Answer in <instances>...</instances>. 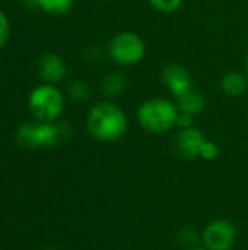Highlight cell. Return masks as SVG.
<instances>
[{
  "mask_svg": "<svg viewBox=\"0 0 248 250\" xmlns=\"http://www.w3.org/2000/svg\"><path fill=\"white\" fill-rule=\"evenodd\" d=\"M70 135V127L66 123L48 122H28L20 125L15 132V141L19 146L26 149L50 148Z\"/></svg>",
  "mask_w": 248,
  "mask_h": 250,
  "instance_id": "7a4b0ae2",
  "label": "cell"
},
{
  "mask_svg": "<svg viewBox=\"0 0 248 250\" xmlns=\"http://www.w3.org/2000/svg\"><path fill=\"white\" fill-rule=\"evenodd\" d=\"M126 78L121 72H111L102 81V92L105 97L113 98L121 95L126 89Z\"/></svg>",
  "mask_w": 248,
  "mask_h": 250,
  "instance_id": "7c38bea8",
  "label": "cell"
},
{
  "mask_svg": "<svg viewBox=\"0 0 248 250\" xmlns=\"http://www.w3.org/2000/svg\"><path fill=\"white\" fill-rule=\"evenodd\" d=\"M219 155V146L213 142V141H208L203 144L202 151H200V157L203 160H215Z\"/></svg>",
  "mask_w": 248,
  "mask_h": 250,
  "instance_id": "2e32d148",
  "label": "cell"
},
{
  "mask_svg": "<svg viewBox=\"0 0 248 250\" xmlns=\"http://www.w3.org/2000/svg\"><path fill=\"white\" fill-rule=\"evenodd\" d=\"M206 138L202 130L196 127L183 129L175 138V152L181 160H194L200 157V151Z\"/></svg>",
  "mask_w": 248,
  "mask_h": 250,
  "instance_id": "52a82bcc",
  "label": "cell"
},
{
  "mask_svg": "<svg viewBox=\"0 0 248 250\" xmlns=\"http://www.w3.org/2000/svg\"><path fill=\"white\" fill-rule=\"evenodd\" d=\"M149 4L162 13H172L178 10L183 4V0H148Z\"/></svg>",
  "mask_w": 248,
  "mask_h": 250,
  "instance_id": "9a60e30c",
  "label": "cell"
},
{
  "mask_svg": "<svg viewBox=\"0 0 248 250\" xmlns=\"http://www.w3.org/2000/svg\"><path fill=\"white\" fill-rule=\"evenodd\" d=\"M146 53L145 41L134 32L123 31L113 37L108 44V56L121 66H133L139 63Z\"/></svg>",
  "mask_w": 248,
  "mask_h": 250,
  "instance_id": "5b68a950",
  "label": "cell"
},
{
  "mask_svg": "<svg viewBox=\"0 0 248 250\" xmlns=\"http://www.w3.org/2000/svg\"><path fill=\"white\" fill-rule=\"evenodd\" d=\"M67 92H69L70 98L75 100V101H86L89 98L91 89H89V86H88V83L85 81L75 79V81L69 82Z\"/></svg>",
  "mask_w": 248,
  "mask_h": 250,
  "instance_id": "5bb4252c",
  "label": "cell"
},
{
  "mask_svg": "<svg viewBox=\"0 0 248 250\" xmlns=\"http://www.w3.org/2000/svg\"><path fill=\"white\" fill-rule=\"evenodd\" d=\"M37 6L42 12L57 16L67 13L73 6V0H37Z\"/></svg>",
  "mask_w": 248,
  "mask_h": 250,
  "instance_id": "4fadbf2b",
  "label": "cell"
},
{
  "mask_svg": "<svg viewBox=\"0 0 248 250\" xmlns=\"http://www.w3.org/2000/svg\"><path fill=\"white\" fill-rule=\"evenodd\" d=\"M189 250H208V249H206V248H205V249H200V248H196V249H189Z\"/></svg>",
  "mask_w": 248,
  "mask_h": 250,
  "instance_id": "ffe728a7",
  "label": "cell"
},
{
  "mask_svg": "<svg viewBox=\"0 0 248 250\" xmlns=\"http://www.w3.org/2000/svg\"><path fill=\"white\" fill-rule=\"evenodd\" d=\"M162 81L167 85V88L174 94V97H180L181 94H184L187 89H190L191 85V78L189 70L178 64V63H172L168 64L164 72H162Z\"/></svg>",
  "mask_w": 248,
  "mask_h": 250,
  "instance_id": "9c48e42d",
  "label": "cell"
},
{
  "mask_svg": "<svg viewBox=\"0 0 248 250\" xmlns=\"http://www.w3.org/2000/svg\"><path fill=\"white\" fill-rule=\"evenodd\" d=\"M86 129L96 141L114 142L127 132V117L115 104L101 101L88 111Z\"/></svg>",
  "mask_w": 248,
  "mask_h": 250,
  "instance_id": "6da1fadb",
  "label": "cell"
},
{
  "mask_svg": "<svg viewBox=\"0 0 248 250\" xmlns=\"http://www.w3.org/2000/svg\"><path fill=\"white\" fill-rule=\"evenodd\" d=\"M191 117H193V116L180 111V114H178V117H177V126H180L181 129H189V127H191V123H193Z\"/></svg>",
  "mask_w": 248,
  "mask_h": 250,
  "instance_id": "ac0fdd59",
  "label": "cell"
},
{
  "mask_svg": "<svg viewBox=\"0 0 248 250\" xmlns=\"http://www.w3.org/2000/svg\"><path fill=\"white\" fill-rule=\"evenodd\" d=\"M178 105L167 98H151L137 108L139 125L151 133H164L177 125Z\"/></svg>",
  "mask_w": 248,
  "mask_h": 250,
  "instance_id": "3957f363",
  "label": "cell"
},
{
  "mask_svg": "<svg viewBox=\"0 0 248 250\" xmlns=\"http://www.w3.org/2000/svg\"><path fill=\"white\" fill-rule=\"evenodd\" d=\"M235 227L228 220H216L203 231V243L208 250H229L235 243Z\"/></svg>",
  "mask_w": 248,
  "mask_h": 250,
  "instance_id": "8992f818",
  "label": "cell"
},
{
  "mask_svg": "<svg viewBox=\"0 0 248 250\" xmlns=\"http://www.w3.org/2000/svg\"><path fill=\"white\" fill-rule=\"evenodd\" d=\"M9 34H10L9 19H7L6 13L0 9V50L6 45V42L9 40Z\"/></svg>",
  "mask_w": 248,
  "mask_h": 250,
  "instance_id": "e0dca14e",
  "label": "cell"
},
{
  "mask_svg": "<svg viewBox=\"0 0 248 250\" xmlns=\"http://www.w3.org/2000/svg\"><path fill=\"white\" fill-rule=\"evenodd\" d=\"M28 107L38 122L53 123L63 113L64 97L56 85L44 82L31 91L28 97Z\"/></svg>",
  "mask_w": 248,
  "mask_h": 250,
  "instance_id": "277c9868",
  "label": "cell"
},
{
  "mask_svg": "<svg viewBox=\"0 0 248 250\" xmlns=\"http://www.w3.org/2000/svg\"><path fill=\"white\" fill-rule=\"evenodd\" d=\"M177 101H178V110L181 113H187L190 116L199 114L200 111H203V108L206 105V100H205L203 94L200 91H197L194 86H191L184 94L177 97Z\"/></svg>",
  "mask_w": 248,
  "mask_h": 250,
  "instance_id": "30bf717a",
  "label": "cell"
},
{
  "mask_svg": "<svg viewBox=\"0 0 248 250\" xmlns=\"http://www.w3.org/2000/svg\"><path fill=\"white\" fill-rule=\"evenodd\" d=\"M38 75L45 83H58L66 78L67 67L64 60L56 53H47L38 59L37 63Z\"/></svg>",
  "mask_w": 248,
  "mask_h": 250,
  "instance_id": "ba28073f",
  "label": "cell"
},
{
  "mask_svg": "<svg viewBox=\"0 0 248 250\" xmlns=\"http://www.w3.org/2000/svg\"><path fill=\"white\" fill-rule=\"evenodd\" d=\"M221 88L228 97H241L247 91V79L240 72H228L221 81Z\"/></svg>",
  "mask_w": 248,
  "mask_h": 250,
  "instance_id": "8fae6325",
  "label": "cell"
},
{
  "mask_svg": "<svg viewBox=\"0 0 248 250\" xmlns=\"http://www.w3.org/2000/svg\"><path fill=\"white\" fill-rule=\"evenodd\" d=\"M246 70H247V73H248V54H247V59H246Z\"/></svg>",
  "mask_w": 248,
  "mask_h": 250,
  "instance_id": "d6986e66",
  "label": "cell"
}]
</instances>
